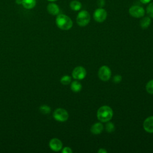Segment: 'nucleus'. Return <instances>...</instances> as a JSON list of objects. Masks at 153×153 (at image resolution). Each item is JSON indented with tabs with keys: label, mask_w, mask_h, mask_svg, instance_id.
I'll use <instances>...</instances> for the list:
<instances>
[{
	"label": "nucleus",
	"mask_w": 153,
	"mask_h": 153,
	"mask_svg": "<svg viewBox=\"0 0 153 153\" xmlns=\"http://www.w3.org/2000/svg\"><path fill=\"white\" fill-rule=\"evenodd\" d=\"M129 14L131 16L134 18H140L144 16L145 11L144 8L140 6L133 5L131 6L128 10Z\"/></svg>",
	"instance_id": "423d86ee"
},
{
	"label": "nucleus",
	"mask_w": 153,
	"mask_h": 153,
	"mask_svg": "<svg viewBox=\"0 0 153 153\" xmlns=\"http://www.w3.org/2000/svg\"><path fill=\"white\" fill-rule=\"evenodd\" d=\"M146 90L149 94H153V79H151L148 82L146 85Z\"/></svg>",
	"instance_id": "6ab92c4d"
},
{
	"label": "nucleus",
	"mask_w": 153,
	"mask_h": 153,
	"mask_svg": "<svg viewBox=\"0 0 153 153\" xmlns=\"http://www.w3.org/2000/svg\"><path fill=\"white\" fill-rule=\"evenodd\" d=\"M107 17L106 11L102 8H99L96 9L93 13V18L95 21L99 23H102L104 22Z\"/></svg>",
	"instance_id": "0eeeda50"
},
{
	"label": "nucleus",
	"mask_w": 153,
	"mask_h": 153,
	"mask_svg": "<svg viewBox=\"0 0 153 153\" xmlns=\"http://www.w3.org/2000/svg\"><path fill=\"white\" fill-rule=\"evenodd\" d=\"M21 4L25 8L30 10L36 6V0H22Z\"/></svg>",
	"instance_id": "ddd939ff"
},
{
	"label": "nucleus",
	"mask_w": 153,
	"mask_h": 153,
	"mask_svg": "<svg viewBox=\"0 0 153 153\" xmlns=\"http://www.w3.org/2000/svg\"><path fill=\"white\" fill-rule=\"evenodd\" d=\"M86 74V70L85 68L82 66H79L74 68L72 71V75L74 79L81 80L85 77Z\"/></svg>",
	"instance_id": "6e6552de"
},
{
	"label": "nucleus",
	"mask_w": 153,
	"mask_h": 153,
	"mask_svg": "<svg viewBox=\"0 0 153 153\" xmlns=\"http://www.w3.org/2000/svg\"><path fill=\"white\" fill-rule=\"evenodd\" d=\"M103 129V126L101 123H96L91 126L90 131L94 134H99L102 132Z\"/></svg>",
	"instance_id": "f8f14e48"
},
{
	"label": "nucleus",
	"mask_w": 153,
	"mask_h": 153,
	"mask_svg": "<svg viewBox=\"0 0 153 153\" xmlns=\"http://www.w3.org/2000/svg\"><path fill=\"white\" fill-rule=\"evenodd\" d=\"M151 0H140V1L142 3V4H148L149 2H151Z\"/></svg>",
	"instance_id": "a878e982"
},
{
	"label": "nucleus",
	"mask_w": 153,
	"mask_h": 153,
	"mask_svg": "<svg viewBox=\"0 0 153 153\" xmlns=\"http://www.w3.org/2000/svg\"><path fill=\"white\" fill-rule=\"evenodd\" d=\"M54 118L58 121H66L69 118L68 112L63 108H57L53 112Z\"/></svg>",
	"instance_id": "20e7f679"
},
{
	"label": "nucleus",
	"mask_w": 153,
	"mask_h": 153,
	"mask_svg": "<svg viewBox=\"0 0 153 153\" xmlns=\"http://www.w3.org/2000/svg\"><path fill=\"white\" fill-rule=\"evenodd\" d=\"M71 88L74 92L78 93L82 89V85L78 81H74L71 83Z\"/></svg>",
	"instance_id": "dca6fc26"
},
{
	"label": "nucleus",
	"mask_w": 153,
	"mask_h": 153,
	"mask_svg": "<svg viewBox=\"0 0 153 153\" xmlns=\"http://www.w3.org/2000/svg\"><path fill=\"white\" fill-rule=\"evenodd\" d=\"M122 79V77L120 75H116L113 78V81L115 83H119L121 82Z\"/></svg>",
	"instance_id": "4be33fe9"
},
{
	"label": "nucleus",
	"mask_w": 153,
	"mask_h": 153,
	"mask_svg": "<svg viewBox=\"0 0 153 153\" xmlns=\"http://www.w3.org/2000/svg\"><path fill=\"white\" fill-rule=\"evenodd\" d=\"M146 13L149 17L153 19V2L150 3L146 8Z\"/></svg>",
	"instance_id": "412c9836"
},
{
	"label": "nucleus",
	"mask_w": 153,
	"mask_h": 153,
	"mask_svg": "<svg viewBox=\"0 0 153 153\" xmlns=\"http://www.w3.org/2000/svg\"><path fill=\"white\" fill-rule=\"evenodd\" d=\"M56 24L59 29L63 30H68L72 27L73 22L71 19L68 16L60 14L56 17Z\"/></svg>",
	"instance_id": "f257e3e1"
},
{
	"label": "nucleus",
	"mask_w": 153,
	"mask_h": 153,
	"mask_svg": "<svg viewBox=\"0 0 153 153\" xmlns=\"http://www.w3.org/2000/svg\"><path fill=\"white\" fill-rule=\"evenodd\" d=\"M151 23V20L149 17H144L140 22V26L142 29L148 28Z\"/></svg>",
	"instance_id": "4468645a"
},
{
	"label": "nucleus",
	"mask_w": 153,
	"mask_h": 153,
	"mask_svg": "<svg viewBox=\"0 0 153 153\" xmlns=\"http://www.w3.org/2000/svg\"><path fill=\"white\" fill-rule=\"evenodd\" d=\"M105 129L107 132L112 133L115 130V126L112 123L108 121V123L105 126Z\"/></svg>",
	"instance_id": "aec40b11"
},
{
	"label": "nucleus",
	"mask_w": 153,
	"mask_h": 153,
	"mask_svg": "<svg viewBox=\"0 0 153 153\" xmlns=\"http://www.w3.org/2000/svg\"><path fill=\"white\" fill-rule=\"evenodd\" d=\"M49 146L50 149L54 151L57 152L62 149L63 144L60 140L57 138H53L49 142Z\"/></svg>",
	"instance_id": "1a4fd4ad"
},
{
	"label": "nucleus",
	"mask_w": 153,
	"mask_h": 153,
	"mask_svg": "<svg viewBox=\"0 0 153 153\" xmlns=\"http://www.w3.org/2000/svg\"><path fill=\"white\" fill-rule=\"evenodd\" d=\"M143 128L144 130L148 132L152 133H153V116H150L146 118L143 122Z\"/></svg>",
	"instance_id": "9d476101"
},
{
	"label": "nucleus",
	"mask_w": 153,
	"mask_h": 153,
	"mask_svg": "<svg viewBox=\"0 0 153 153\" xmlns=\"http://www.w3.org/2000/svg\"><path fill=\"white\" fill-rule=\"evenodd\" d=\"M112 117L113 111L108 106H102L97 111V118L101 122H108L112 119Z\"/></svg>",
	"instance_id": "f03ea898"
},
{
	"label": "nucleus",
	"mask_w": 153,
	"mask_h": 153,
	"mask_svg": "<svg viewBox=\"0 0 153 153\" xmlns=\"http://www.w3.org/2000/svg\"><path fill=\"white\" fill-rule=\"evenodd\" d=\"M98 152L99 153H106L107 151L106 149H105L104 148H100L98 150Z\"/></svg>",
	"instance_id": "393cba45"
},
{
	"label": "nucleus",
	"mask_w": 153,
	"mask_h": 153,
	"mask_svg": "<svg viewBox=\"0 0 153 153\" xmlns=\"http://www.w3.org/2000/svg\"><path fill=\"white\" fill-rule=\"evenodd\" d=\"M47 1H50V2H54V1H57V0H47Z\"/></svg>",
	"instance_id": "bb28decb"
},
{
	"label": "nucleus",
	"mask_w": 153,
	"mask_h": 153,
	"mask_svg": "<svg viewBox=\"0 0 153 153\" xmlns=\"http://www.w3.org/2000/svg\"><path fill=\"white\" fill-rule=\"evenodd\" d=\"M98 76L103 81H108L111 76V71L106 65L102 66L98 71Z\"/></svg>",
	"instance_id": "39448f33"
},
{
	"label": "nucleus",
	"mask_w": 153,
	"mask_h": 153,
	"mask_svg": "<svg viewBox=\"0 0 153 153\" xmlns=\"http://www.w3.org/2000/svg\"><path fill=\"white\" fill-rule=\"evenodd\" d=\"M105 0H98L97 5L100 8L103 7L105 5Z\"/></svg>",
	"instance_id": "b1692460"
},
{
	"label": "nucleus",
	"mask_w": 153,
	"mask_h": 153,
	"mask_svg": "<svg viewBox=\"0 0 153 153\" xmlns=\"http://www.w3.org/2000/svg\"><path fill=\"white\" fill-rule=\"evenodd\" d=\"M47 10L48 11V13L51 15H53V16H56V15H57L59 14V11H60V9H59V6L51 2H50L47 6Z\"/></svg>",
	"instance_id": "9b49d317"
},
{
	"label": "nucleus",
	"mask_w": 153,
	"mask_h": 153,
	"mask_svg": "<svg viewBox=\"0 0 153 153\" xmlns=\"http://www.w3.org/2000/svg\"><path fill=\"white\" fill-rule=\"evenodd\" d=\"M69 6L72 10L79 11L82 7V4L79 1L77 0H74L70 2Z\"/></svg>",
	"instance_id": "2eb2a0df"
},
{
	"label": "nucleus",
	"mask_w": 153,
	"mask_h": 153,
	"mask_svg": "<svg viewBox=\"0 0 153 153\" xmlns=\"http://www.w3.org/2000/svg\"><path fill=\"white\" fill-rule=\"evenodd\" d=\"M39 111L42 114H48L50 113L51 112V108L50 106H48V105H41L39 107Z\"/></svg>",
	"instance_id": "f3484780"
},
{
	"label": "nucleus",
	"mask_w": 153,
	"mask_h": 153,
	"mask_svg": "<svg viewBox=\"0 0 153 153\" xmlns=\"http://www.w3.org/2000/svg\"><path fill=\"white\" fill-rule=\"evenodd\" d=\"M76 20L78 25L79 26H85L90 21V14L86 10H82L78 13Z\"/></svg>",
	"instance_id": "7ed1b4c3"
},
{
	"label": "nucleus",
	"mask_w": 153,
	"mask_h": 153,
	"mask_svg": "<svg viewBox=\"0 0 153 153\" xmlns=\"http://www.w3.org/2000/svg\"><path fill=\"white\" fill-rule=\"evenodd\" d=\"M71 82V78L69 75H64L60 79V82L63 85H68Z\"/></svg>",
	"instance_id": "a211bd4d"
},
{
	"label": "nucleus",
	"mask_w": 153,
	"mask_h": 153,
	"mask_svg": "<svg viewBox=\"0 0 153 153\" xmlns=\"http://www.w3.org/2000/svg\"><path fill=\"white\" fill-rule=\"evenodd\" d=\"M62 152L63 153H72V150L71 149V148L69 147H68V146H66L65 148H63Z\"/></svg>",
	"instance_id": "5701e85b"
}]
</instances>
